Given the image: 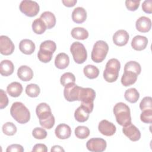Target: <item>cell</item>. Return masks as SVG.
Wrapping results in <instances>:
<instances>
[{
    "mask_svg": "<svg viewBox=\"0 0 152 152\" xmlns=\"http://www.w3.org/2000/svg\"><path fill=\"white\" fill-rule=\"evenodd\" d=\"M70 52L74 61L78 64L84 63L87 57V53L84 45L79 42L72 43L70 47Z\"/></svg>",
    "mask_w": 152,
    "mask_h": 152,
    "instance_id": "cell-8",
    "label": "cell"
},
{
    "mask_svg": "<svg viewBox=\"0 0 152 152\" xmlns=\"http://www.w3.org/2000/svg\"><path fill=\"white\" fill-rule=\"evenodd\" d=\"M50 151H65L64 149L59 145H54L52 147Z\"/></svg>",
    "mask_w": 152,
    "mask_h": 152,
    "instance_id": "cell-46",
    "label": "cell"
},
{
    "mask_svg": "<svg viewBox=\"0 0 152 152\" xmlns=\"http://www.w3.org/2000/svg\"><path fill=\"white\" fill-rule=\"evenodd\" d=\"M148 44V39L146 37L137 35L135 36L131 41V46L132 48L138 51H141L145 49Z\"/></svg>",
    "mask_w": 152,
    "mask_h": 152,
    "instance_id": "cell-18",
    "label": "cell"
},
{
    "mask_svg": "<svg viewBox=\"0 0 152 152\" xmlns=\"http://www.w3.org/2000/svg\"><path fill=\"white\" fill-rule=\"evenodd\" d=\"M142 9L144 12L147 14H151L152 12V1L145 0L142 2Z\"/></svg>",
    "mask_w": 152,
    "mask_h": 152,
    "instance_id": "cell-42",
    "label": "cell"
},
{
    "mask_svg": "<svg viewBox=\"0 0 152 152\" xmlns=\"http://www.w3.org/2000/svg\"><path fill=\"white\" fill-rule=\"evenodd\" d=\"M24 151L23 147L22 145H20V144H11L10 145H9L7 150L6 151L7 152H23Z\"/></svg>",
    "mask_w": 152,
    "mask_h": 152,
    "instance_id": "cell-43",
    "label": "cell"
},
{
    "mask_svg": "<svg viewBox=\"0 0 152 152\" xmlns=\"http://www.w3.org/2000/svg\"><path fill=\"white\" fill-rule=\"evenodd\" d=\"M72 37L77 40H85L88 37V31L83 27H75L71 32Z\"/></svg>",
    "mask_w": 152,
    "mask_h": 152,
    "instance_id": "cell-28",
    "label": "cell"
},
{
    "mask_svg": "<svg viewBox=\"0 0 152 152\" xmlns=\"http://www.w3.org/2000/svg\"><path fill=\"white\" fill-rule=\"evenodd\" d=\"M128 71L135 73L137 75L141 73V68L140 64L134 61H131L126 62L124 66V71Z\"/></svg>",
    "mask_w": 152,
    "mask_h": 152,
    "instance_id": "cell-32",
    "label": "cell"
},
{
    "mask_svg": "<svg viewBox=\"0 0 152 152\" xmlns=\"http://www.w3.org/2000/svg\"><path fill=\"white\" fill-rule=\"evenodd\" d=\"M69 64V58L67 54L60 53L56 56L55 59V65L58 69H63L66 68Z\"/></svg>",
    "mask_w": 152,
    "mask_h": 152,
    "instance_id": "cell-24",
    "label": "cell"
},
{
    "mask_svg": "<svg viewBox=\"0 0 152 152\" xmlns=\"http://www.w3.org/2000/svg\"><path fill=\"white\" fill-rule=\"evenodd\" d=\"M32 135L36 139L42 140L45 139L47 137V132L42 128L36 127L33 130Z\"/></svg>",
    "mask_w": 152,
    "mask_h": 152,
    "instance_id": "cell-38",
    "label": "cell"
},
{
    "mask_svg": "<svg viewBox=\"0 0 152 152\" xmlns=\"http://www.w3.org/2000/svg\"><path fill=\"white\" fill-rule=\"evenodd\" d=\"M20 10L26 16L33 17L39 12V5L36 1L30 0L22 1L19 5Z\"/></svg>",
    "mask_w": 152,
    "mask_h": 152,
    "instance_id": "cell-9",
    "label": "cell"
},
{
    "mask_svg": "<svg viewBox=\"0 0 152 152\" xmlns=\"http://www.w3.org/2000/svg\"><path fill=\"white\" fill-rule=\"evenodd\" d=\"M113 113L116 122L121 126H125L131 123L130 109L122 102L117 103L113 107Z\"/></svg>",
    "mask_w": 152,
    "mask_h": 152,
    "instance_id": "cell-3",
    "label": "cell"
},
{
    "mask_svg": "<svg viewBox=\"0 0 152 152\" xmlns=\"http://www.w3.org/2000/svg\"><path fill=\"white\" fill-rule=\"evenodd\" d=\"M140 0H126L125 1V5L127 9L131 11H134L137 10L140 5Z\"/></svg>",
    "mask_w": 152,
    "mask_h": 152,
    "instance_id": "cell-40",
    "label": "cell"
},
{
    "mask_svg": "<svg viewBox=\"0 0 152 152\" xmlns=\"http://www.w3.org/2000/svg\"><path fill=\"white\" fill-rule=\"evenodd\" d=\"M75 77L71 72H65L62 75L60 78V82L62 86H65L70 83H75Z\"/></svg>",
    "mask_w": 152,
    "mask_h": 152,
    "instance_id": "cell-36",
    "label": "cell"
},
{
    "mask_svg": "<svg viewBox=\"0 0 152 152\" xmlns=\"http://www.w3.org/2000/svg\"><path fill=\"white\" fill-rule=\"evenodd\" d=\"M87 18V12L83 7H77L72 12V19L74 22L81 24L86 21Z\"/></svg>",
    "mask_w": 152,
    "mask_h": 152,
    "instance_id": "cell-21",
    "label": "cell"
},
{
    "mask_svg": "<svg viewBox=\"0 0 152 152\" xmlns=\"http://www.w3.org/2000/svg\"><path fill=\"white\" fill-rule=\"evenodd\" d=\"M7 91L10 96L17 97L21 95L23 91V86L18 82H12L7 86Z\"/></svg>",
    "mask_w": 152,
    "mask_h": 152,
    "instance_id": "cell-25",
    "label": "cell"
},
{
    "mask_svg": "<svg viewBox=\"0 0 152 152\" xmlns=\"http://www.w3.org/2000/svg\"><path fill=\"white\" fill-rule=\"evenodd\" d=\"M140 108L142 111L152 110V98L150 96L144 97L140 103Z\"/></svg>",
    "mask_w": 152,
    "mask_h": 152,
    "instance_id": "cell-37",
    "label": "cell"
},
{
    "mask_svg": "<svg viewBox=\"0 0 152 152\" xmlns=\"http://www.w3.org/2000/svg\"><path fill=\"white\" fill-rule=\"evenodd\" d=\"M40 93V87L36 84H30L26 86V93L29 97H36L39 95Z\"/></svg>",
    "mask_w": 152,
    "mask_h": 152,
    "instance_id": "cell-33",
    "label": "cell"
},
{
    "mask_svg": "<svg viewBox=\"0 0 152 152\" xmlns=\"http://www.w3.org/2000/svg\"><path fill=\"white\" fill-rule=\"evenodd\" d=\"M98 129L102 134L109 137L115 134L116 131V128L113 123L107 120L103 119L99 122Z\"/></svg>",
    "mask_w": 152,
    "mask_h": 152,
    "instance_id": "cell-14",
    "label": "cell"
},
{
    "mask_svg": "<svg viewBox=\"0 0 152 152\" xmlns=\"http://www.w3.org/2000/svg\"><path fill=\"white\" fill-rule=\"evenodd\" d=\"M83 72L85 76L89 79H94L97 78L99 74V69L93 65H86L83 69Z\"/></svg>",
    "mask_w": 152,
    "mask_h": 152,
    "instance_id": "cell-31",
    "label": "cell"
},
{
    "mask_svg": "<svg viewBox=\"0 0 152 152\" xmlns=\"http://www.w3.org/2000/svg\"><path fill=\"white\" fill-rule=\"evenodd\" d=\"M36 115L39 119L40 125L44 128L50 129L55 125V118L51 112L50 107L46 103H41L36 109Z\"/></svg>",
    "mask_w": 152,
    "mask_h": 152,
    "instance_id": "cell-1",
    "label": "cell"
},
{
    "mask_svg": "<svg viewBox=\"0 0 152 152\" xmlns=\"http://www.w3.org/2000/svg\"><path fill=\"white\" fill-rule=\"evenodd\" d=\"M136 28L141 33H147L149 31L151 28V20L147 17H140L135 23Z\"/></svg>",
    "mask_w": 152,
    "mask_h": 152,
    "instance_id": "cell-16",
    "label": "cell"
},
{
    "mask_svg": "<svg viewBox=\"0 0 152 152\" xmlns=\"http://www.w3.org/2000/svg\"><path fill=\"white\" fill-rule=\"evenodd\" d=\"M121 68L120 62L116 58L109 59L106 64L105 69L103 71V77L108 83H113L118 78Z\"/></svg>",
    "mask_w": 152,
    "mask_h": 152,
    "instance_id": "cell-4",
    "label": "cell"
},
{
    "mask_svg": "<svg viewBox=\"0 0 152 152\" xmlns=\"http://www.w3.org/2000/svg\"><path fill=\"white\" fill-rule=\"evenodd\" d=\"M75 135L79 139H85L90 135L89 129L85 126H78L75 129Z\"/></svg>",
    "mask_w": 152,
    "mask_h": 152,
    "instance_id": "cell-35",
    "label": "cell"
},
{
    "mask_svg": "<svg viewBox=\"0 0 152 152\" xmlns=\"http://www.w3.org/2000/svg\"><path fill=\"white\" fill-rule=\"evenodd\" d=\"M141 121L146 124H151L152 122V110H143L140 115Z\"/></svg>",
    "mask_w": 152,
    "mask_h": 152,
    "instance_id": "cell-39",
    "label": "cell"
},
{
    "mask_svg": "<svg viewBox=\"0 0 152 152\" xmlns=\"http://www.w3.org/2000/svg\"><path fill=\"white\" fill-rule=\"evenodd\" d=\"M90 112L84 106L80 105L75 111L74 117L77 121L79 122H84L87 121L89 118Z\"/></svg>",
    "mask_w": 152,
    "mask_h": 152,
    "instance_id": "cell-22",
    "label": "cell"
},
{
    "mask_svg": "<svg viewBox=\"0 0 152 152\" xmlns=\"http://www.w3.org/2000/svg\"><path fill=\"white\" fill-rule=\"evenodd\" d=\"M56 49V45L53 41L48 40L43 42L40 45V49L37 53L38 59L43 63L50 62Z\"/></svg>",
    "mask_w": 152,
    "mask_h": 152,
    "instance_id": "cell-5",
    "label": "cell"
},
{
    "mask_svg": "<svg viewBox=\"0 0 152 152\" xmlns=\"http://www.w3.org/2000/svg\"><path fill=\"white\" fill-rule=\"evenodd\" d=\"M109 50L107 43L103 40L97 41L93 48L91 54V58L93 61L96 63L102 62L105 58Z\"/></svg>",
    "mask_w": 152,
    "mask_h": 152,
    "instance_id": "cell-6",
    "label": "cell"
},
{
    "mask_svg": "<svg viewBox=\"0 0 152 152\" xmlns=\"http://www.w3.org/2000/svg\"><path fill=\"white\" fill-rule=\"evenodd\" d=\"M64 5L67 7H74L77 3V0H62V1Z\"/></svg>",
    "mask_w": 152,
    "mask_h": 152,
    "instance_id": "cell-45",
    "label": "cell"
},
{
    "mask_svg": "<svg viewBox=\"0 0 152 152\" xmlns=\"http://www.w3.org/2000/svg\"><path fill=\"white\" fill-rule=\"evenodd\" d=\"M14 71L13 63L8 59L3 60L0 64V73L2 76L7 77L11 75Z\"/></svg>",
    "mask_w": 152,
    "mask_h": 152,
    "instance_id": "cell-23",
    "label": "cell"
},
{
    "mask_svg": "<svg viewBox=\"0 0 152 152\" xmlns=\"http://www.w3.org/2000/svg\"><path fill=\"white\" fill-rule=\"evenodd\" d=\"M122 132L131 141H137L141 138V132L140 130L131 123L124 126Z\"/></svg>",
    "mask_w": 152,
    "mask_h": 152,
    "instance_id": "cell-13",
    "label": "cell"
},
{
    "mask_svg": "<svg viewBox=\"0 0 152 152\" xmlns=\"http://www.w3.org/2000/svg\"><path fill=\"white\" fill-rule=\"evenodd\" d=\"M125 99L131 103H136L140 98V94L135 88H131L126 90L124 94Z\"/></svg>",
    "mask_w": 152,
    "mask_h": 152,
    "instance_id": "cell-29",
    "label": "cell"
},
{
    "mask_svg": "<svg viewBox=\"0 0 152 152\" xmlns=\"http://www.w3.org/2000/svg\"><path fill=\"white\" fill-rule=\"evenodd\" d=\"M32 29L37 34H43L47 29L46 26L40 18L35 19L32 23Z\"/></svg>",
    "mask_w": 152,
    "mask_h": 152,
    "instance_id": "cell-30",
    "label": "cell"
},
{
    "mask_svg": "<svg viewBox=\"0 0 152 152\" xmlns=\"http://www.w3.org/2000/svg\"><path fill=\"white\" fill-rule=\"evenodd\" d=\"M55 133L59 139L65 140L71 136V129L69 125L65 124H61L55 128Z\"/></svg>",
    "mask_w": 152,
    "mask_h": 152,
    "instance_id": "cell-17",
    "label": "cell"
},
{
    "mask_svg": "<svg viewBox=\"0 0 152 152\" xmlns=\"http://www.w3.org/2000/svg\"><path fill=\"white\" fill-rule=\"evenodd\" d=\"M8 104V98L6 93L2 89L0 90V109H3Z\"/></svg>",
    "mask_w": 152,
    "mask_h": 152,
    "instance_id": "cell-41",
    "label": "cell"
},
{
    "mask_svg": "<svg viewBox=\"0 0 152 152\" xmlns=\"http://www.w3.org/2000/svg\"><path fill=\"white\" fill-rule=\"evenodd\" d=\"M106 141L101 138H92L86 143L87 148L93 152H102L106 148Z\"/></svg>",
    "mask_w": 152,
    "mask_h": 152,
    "instance_id": "cell-11",
    "label": "cell"
},
{
    "mask_svg": "<svg viewBox=\"0 0 152 152\" xmlns=\"http://www.w3.org/2000/svg\"><path fill=\"white\" fill-rule=\"evenodd\" d=\"M40 18L46 26L47 29H50L55 26L56 17L52 12L50 11H45L40 15Z\"/></svg>",
    "mask_w": 152,
    "mask_h": 152,
    "instance_id": "cell-26",
    "label": "cell"
},
{
    "mask_svg": "<svg viewBox=\"0 0 152 152\" xmlns=\"http://www.w3.org/2000/svg\"><path fill=\"white\" fill-rule=\"evenodd\" d=\"M32 151L46 152L48 151V148L46 145L44 144H36L33 147Z\"/></svg>",
    "mask_w": 152,
    "mask_h": 152,
    "instance_id": "cell-44",
    "label": "cell"
},
{
    "mask_svg": "<svg viewBox=\"0 0 152 152\" xmlns=\"http://www.w3.org/2000/svg\"><path fill=\"white\" fill-rule=\"evenodd\" d=\"M18 78L23 81H28L33 77V71L31 68L27 65H22L17 70Z\"/></svg>",
    "mask_w": 152,
    "mask_h": 152,
    "instance_id": "cell-20",
    "label": "cell"
},
{
    "mask_svg": "<svg viewBox=\"0 0 152 152\" xmlns=\"http://www.w3.org/2000/svg\"><path fill=\"white\" fill-rule=\"evenodd\" d=\"M137 77L138 75L135 73L131 71H125L122 76L121 83L125 87L130 86L136 82Z\"/></svg>",
    "mask_w": 152,
    "mask_h": 152,
    "instance_id": "cell-27",
    "label": "cell"
},
{
    "mask_svg": "<svg viewBox=\"0 0 152 152\" xmlns=\"http://www.w3.org/2000/svg\"><path fill=\"white\" fill-rule=\"evenodd\" d=\"M14 45L7 36H0V52L4 55H10L14 50Z\"/></svg>",
    "mask_w": 152,
    "mask_h": 152,
    "instance_id": "cell-12",
    "label": "cell"
},
{
    "mask_svg": "<svg viewBox=\"0 0 152 152\" xmlns=\"http://www.w3.org/2000/svg\"><path fill=\"white\" fill-rule=\"evenodd\" d=\"M10 113L12 117L19 124H26L30 119V111L23 103L20 102L12 103L10 109Z\"/></svg>",
    "mask_w": 152,
    "mask_h": 152,
    "instance_id": "cell-2",
    "label": "cell"
},
{
    "mask_svg": "<svg viewBox=\"0 0 152 152\" xmlns=\"http://www.w3.org/2000/svg\"><path fill=\"white\" fill-rule=\"evenodd\" d=\"M2 132L4 134L12 136L14 135L17 132V127L14 124L10 122H7L2 125Z\"/></svg>",
    "mask_w": 152,
    "mask_h": 152,
    "instance_id": "cell-34",
    "label": "cell"
},
{
    "mask_svg": "<svg viewBox=\"0 0 152 152\" xmlns=\"http://www.w3.org/2000/svg\"><path fill=\"white\" fill-rule=\"evenodd\" d=\"M81 87H80L75 83H70L65 86L64 90V95L65 99L68 102H74L78 100L80 91Z\"/></svg>",
    "mask_w": 152,
    "mask_h": 152,
    "instance_id": "cell-10",
    "label": "cell"
},
{
    "mask_svg": "<svg viewBox=\"0 0 152 152\" xmlns=\"http://www.w3.org/2000/svg\"><path fill=\"white\" fill-rule=\"evenodd\" d=\"M128 40L129 34L125 30H119L113 36V42L118 46H125L127 44Z\"/></svg>",
    "mask_w": 152,
    "mask_h": 152,
    "instance_id": "cell-15",
    "label": "cell"
},
{
    "mask_svg": "<svg viewBox=\"0 0 152 152\" xmlns=\"http://www.w3.org/2000/svg\"><path fill=\"white\" fill-rule=\"evenodd\" d=\"M19 49L20 51L26 55L32 54L36 49L34 43L30 39H23L19 43Z\"/></svg>",
    "mask_w": 152,
    "mask_h": 152,
    "instance_id": "cell-19",
    "label": "cell"
},
{
    "mask_svg": "<svg viewBox=\"0 0 152 152\" xmlns=\"http://www.w3.org/2000/svg\"><path fill=\"white\" fill-rule=\"evenodd\" d=\"M95 91L91 88L81 87L80 91L78 101L81 102V105L86 107L91 113L93 110V102L95 99Z\"/></svg>",
    "mask_w": 152,
    "mask_h": 152,
    "instance_id": "cell-7",
    "label": "cell"
}]
</instances>
